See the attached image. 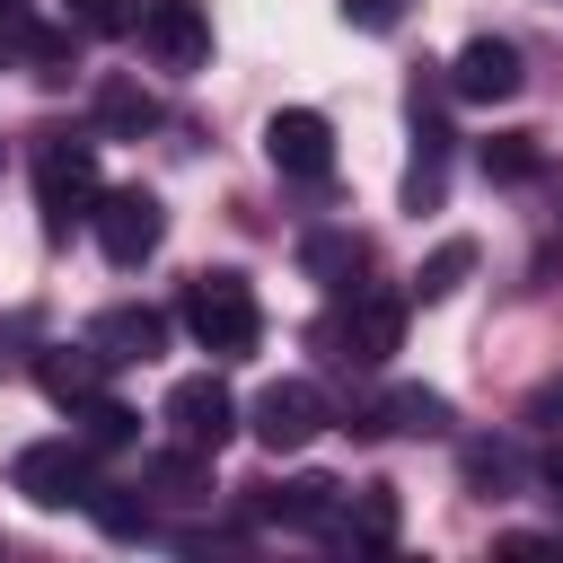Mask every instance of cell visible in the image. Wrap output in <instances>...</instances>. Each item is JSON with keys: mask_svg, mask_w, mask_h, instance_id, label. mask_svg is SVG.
Wrapping results in <instances>:
<instances>
[{"mask_svg": "<svg viewBox=\"0 0 563 563\" xmlns=\"http://www.w3.org/2000/svg\"><path fill=\"white\" fill-rule=\"evenodd\" d=\"M238 422H246V431H255L273 457H290V449H308V440H317L334 413H325V396H317L308 378H273V387H264V396H255Z\"/></svg>", "mask_w": 563, "mask_h": 563, "instance_id": "30bf717a", "label": "cell"}, {"mask_svg": "<svg viewBox=\"0 0 563 563\" xmlns=\"http://www.w3.org/2000/svg\"><path fill=\"white\" fill-rule=\"evenodd\" d=\"M62 18H70L79 35H132V26H141V0H70Z\"/></svg>", "mask_w": 563, "mask_h": 563, "instance_id": "4316f807", "label": "cell"}, {"mask_svg": "<svg viewBox=\"0 0 563 563\" xmlns=\"http://www.w3.org/2000/svg\"><path fill=\"white\" fill-rule=\"evenodd\" d=\"M158 422H167V440H185V449L220 457V449L238 440V396H229V387H220L211 369H194V378H176V387H167Z\"/></svg>", "mask_w": 563, "mask_h": 563, "instance_id": "9c48e42d", "label": "cell"}, {"mask_svg": "<svg viewBox=\"0 0 563 563\" xmlns=\"http://www.w3.org/2000/svg\"><path fill=\"white\" fill-rule=\"evenodd\" d=\"M141 53L158 70H202L211 62V9L202 0H141Z\"/></svg>", "mask_w": 563, "mask_h": 563, "instance_id": "7c38bea8", "label": "cell"}, {"mask_svg": "<svg viewBox=\"0 0 563 563\" xmlns=\"http://www.w3.org/2000/svg\"><path fill=\"white\" fill-rule=\"evenodd\" d=\"M528 422H537V431H554V440H563V378H545V387H537V396H528Z\"/></svg>", "mask_w": 563, "mask_h": 563, "instance_id": "83f0119b", "label": "cell"}, {"mask_svg": "<svg viewBox=\"0 0 563 563\" xmlns=\"http://www.w3.org/2000/svg\"><path fill=\"white\" fill-rule=\"evenodd\" d=\"M343 18H352V26H369V35H387V26L405 18V0H343Z\"/></svg>", "mask_w": 563, "mask_h": 563, "instance_id": "f1b7e54d", "label": "cell"}, {"mask_svg": "<svg viewBox=\"0 0 563 563\" xmlns=\"http://www.w3.org/2000/svg\"><path fill=\"white\" fill-rule=\"evenodd\" d=\"M176 325L211 352V361H246L264 343V299L246 273H194L185 299H176Z\"/></svg>", "mask_w": 563, "mask_h": 563, "instance_id": "6da1fadb", "label": "cell"}, {"mask_svg": "<svg viewBox=\"0 0 563 563\" xmlns=\"http://www.w3.org/2000/svg\"><path fill=\"white\" fill-rule=\"evenodd\" d=\"M440 79H449V97H457V106H501V97H519V88H528V62H519V44H510V35H466V44H457V62H449Z\"/></svg>", "mask_w": 563, "mask_h": 563, "instance_id": "8fae6325", "label": "cell"}, {"mask_svg": "<svg viewBox=\"0 0 563 563\" xmlns=\"http://www.w3.org/2000/svg\"><path fill=\"white\" fill-rule=\"evenodd\" d=\"M405 123H413L405 211L422 220V211H440V202H449V150H457V132H449V79H440V70H422V79L405 88Z\"/></svg>", "mask_w": 563, "mask_h": 563, "instance_id": "3957f363", "label": "cell"}, {"mask_svg": "<svg viewBox=\"0 0 563 563\" xmlns=\"http://www.w3.org/2000/svg\"><path fill=\"white\" fill-rule=\"evenodd\" d=\"M141 493L167 501V510H194V501H211V457L185 449V440H167V449L141 457Z\"/></svg>", "mask_w": 563, "mask_h": 563, "instance_id": "2e32d148", "label": "cell"}, {"mask_svg": "<svg viewBox=\"0 0 563 563\" xmlns=\"http://www.w3.org/2000/svg\"><path fill=\"white\" fill-rule=\"evenodd\" d=\"M264 158L282 185H334V123L317 106H273L264 114Z\"/></svg>", "mask_w": 563, "mask_h": 563, "instance_id": "52a82bcc", "label": "cell"}, {"mask_svg": "<svg viewBox=\"0 0 563 563\" xmlns=\"http://www.w3.org/2000/svg\"><path fill=\"white\" fill-rule=\"evenodd\" d=\"M246 519H255V528H308V537H334V519H343V484H334V475H264V484H246Z\"/></svg>", "mask_w": 563, "mask_h": 563, "instance_id": "ba28073f", "label": "cell"}, {"mask_svg": "<svg viewBox=\"0 0 563 563\" xmlns=\"http://www.w3.org/2000/svg\"><path fill=\"white\" fill-rule=\"evenodd\" d=\"M396 334H405V299L396 290H343V308L334 317H317V352L325 361H343V369H378L387 352H396Z\"/></svg>", "mask_w": 563, "mask_h": 563, "instance_id": "277c9868", "label": "cell"}, {"mask_svg": "<svg viewBox=\"0 0 563 563\" xmlns=\"http://www.w3.org/2000/svg\"><path fill=\"white\" fill-rule=\"evenodd\" d=\"M35 343H44V317L35 308H9L0 317V378L9 369H35Z\"/></svg>", "mask_w": 563, "mask_h": 563, "instance_id": "484cf974", "label": "cell"}, {"mask_svg": "<svg viewBox=\"0 0 563 563\" xmlns=\"http://www.w3.org/2000/svg\"><path fill=\"white\" fill-rule=\"evenodd\" d=\"M35 211H44V238H70L88 211H97V141L88 132H62V123H44L35 132Z\"/></svg>", "mask_w": 563, "mask_h": 563, "instance_id": "7a4b0ae2", "label": "cell"}, {"mask_svg": "<svg viewBox=\"0 0 563 563\" xmlns=\"http://www.w3.org/2000/svg\"><path fill=\"white\" fill-rule=\"evenodd\" d=\"M70 422H79L88 449H141V413H132L123 396H106V387H97L88 405H70Z\"/></svg>", "mask_w": 563, "mask_h": 563, "instance_id": "cb8c5ba5", "label": "cell"}, {"mask_svg": "<svg viewBox=\"0 0 563 563\" xmlns=\"http://www.w3.org/2000/svg\"><path fill=\"white\" fill-rule=\"evenodd\" d=\"M334 545H352V554H387V545H396V484H361V493H343Z\"/></svg>", "mask_w": 563, "mask_h": 563, "instance_id": "ac0fdd59", "label": "cell"}, {"mask_svg": "<svg viewBox=\"0 0 563 563\" xmlns=\"http://www.w3.org/2000/svg\"><path fill=\"white\" fill-rule=\"evenodd\" d=\"M106 369H114V361H106L88 334H79V343H35V387H44L62 413H70V405H88V396L106 387Z\"/></svg>", "mask_w": 563, "mask_h": 563, "instance_id": "5bb4252c", "label": "cell"}, {"mask_svg": "<svg viewBox=\"0 0 563 563\" xmlns=\"http://www.w3.org/2000/svg\"><path fill=\"white\" fill-rule=\"evenodd\" d=\"M88 229H97V246H106L114 273H141V264L167 246V202H158L150 185H114V194H97Z\"/></svg>", "mask_w": 563, "mask_h": 563, "instance_id": "8992f818", "label": "cell"}, {"mask_svg": "<svg viewBox=\"0 0 563 563\" xmlns=\"http://www.w3.org/2000/svg\"><path fill=\"white\" fill-rule=\"evenodd\" d=\"M9 484H18L35 510H79L88 484H97V449H88L79 431H62V440H26V449L9 457Z\"/></svg>", "mask_w": 563, "mask_h": 563, "instance_id": "5b68a950", "label": "cell"}, {"mask_svg": "<svg viewBox=\"0 0 563 563\" xmlns=\"http://www.w3.org/2000/svg\"><path fill=\"white\" fill-rule=\"evenodd\" d=\"M114 545H141V537H158V519H150V493L141 484H88V501H79Z\"/></svg>", "mask_w": 563, "mask_h": 563, "instance_id": "ffe728a7", "label": "cell"}, {"mask_svg": "<svg viewBox=\"0 0 563 563\" xmlns=\"http://www.w3.org/2000/svg\"><path fill=\"white\" fill-rule=\"evenodd\" d=\"M475 167H484V185H537L545 176V141L537 132H493L475 150Z\"/></svg>", "mask_w": 563, "mask_h": 563, "instance_id": "603a6c76", "label": "cell"}, {"mask_svg": "<svg viewBox=\"0 0 563 563\" xmlns=\"http://www.w3.org/2000/svg\"><path fill=\"white\" fill-rule=\"evenodd\" d=\"M537 484H545V493H554V510H563V440L537 457Z\"/></svg>", "mask_w": 563, "mask_h": 563, "instance_id": "f546056e", "label": "cell"}, {"mask_svg": "<svg viewBox=\"0 0 563 563\" xmlns=\"http://www.w3.org/2000/svg\"><path fill=\"white\" fill-rule=\"evenodd\" d=\"M457 475H466V493L501 501V493H519V484H528V457H519L510 440H466V449H457Z\"/></svg>", "mask_w": 563, "mask_h": 563, "instance_id": "44dd1931", "label": "cell"}, {"mask_svg": "<svg viewBox=\"0 0 563 563\" xmlns=\"http://www.w3.org/2000/svg\"><path fill=\"white\" fill-rule=\"evenodd\" d=\"M299 273H308L325 299H343V290H361V273H369V238H361V229H308V238H299Z\"/></svg>", "mask_w": 563, "mask_h": 563, "instance_id": "9a60e30c", "label": "cell"}, {"mask_svg": "<svg viewBox=\"0 0 563 563\" xmlns=\"http://www.w3.org/2000/svg\"><path fill=\"white\" fill-rule=\"evenodd\" d=\"M475 273V238H440L431 255H422V273H413V299L431 308V299H457V282Z\"/></svg>", "mask_w": 563, "mask_h": 563, "instance_id": "d4e9b609", "label": "cell"}, {"mask_svg": "<svg viewBox=\"0 0 563 563\" xmlns=\"http://www.w3.org/2000/svg\"><path fill=\"white\" fill-rule=\"evenodd\" d=\"M88 343H97L114 369H141V361L167 352V317L141 308V299H123V308H97V317H88Z\"/></svg>", "mask_w": 563, "mask_h": 563, "instance_id": "4fadbf2b", "label": "cell"}, {"mask_svg": "<svg viewBox=\"0 0 563 563\" xmlns=\"http://www.w3.org/2000/svg\"><path fill=\"white\" fill-rule=\"evenodd\" d=\"M9 53H18L35 79H62V70L79 62V26H70V18H18V26H9Z\"/></svg>", "mask_w": 563, "mask_h": 563, "instance_id": "d6986e66", "label": "cell"}, {"mask_svg": "<svg viewBox=\"0 0 563 563\" xmlns=\"http://www.w3.org/2000/svg\"><path fill=\"white\" fill-rule=\"evenodd\" d=\"M369 422H378V440H387V431H413V440H449V431H457V413H449L440 387H387V396L369 405Z\"/></svg>", "mask_w": 563, "mask_h": 563, "instance_id": "e0dca14e", "label": "cell"}, {"mask_svg": "<svg viewBox=\"0 0 563 563\" xmlns=\"http://www.w3.org/2000/svg\"><path fill=\"white\" fill-rule=\"evenodd\" d=\"M97 132H114V141L158 132V97H150L141 79H97Z\"/></svg>", "mask_w": 563, "mask_h": 563, "instance_id": "7402d4cb", "label": "cell"}]
</instances>
